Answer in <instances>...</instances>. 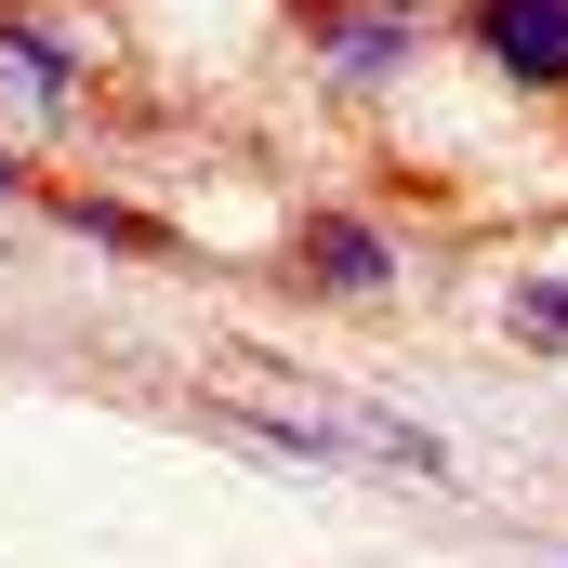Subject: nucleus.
<instances>
[{
    "label": "nucleus",
    "instance_id": "1",
    "mask_svg": "<svg viewBox=\"0 0 568 568\" xmlns=\"http://www.w3.org/2000/svg\"><path fill=\"white\" fill-rule=\"evenodd\" d=\"M476 53L529 93H568V0H476Z\"/></svg>",
    "mask_w": 568,
    "mask_h": 568
},
{
    "label": "nucleus",
    "instance_id": "2",
    "mask_svg": "<svg viewBox=\"0 0 568 568\" xmlns=\"http://www.w3.org/2000/svg\"><path fill=\"white\" fill-rule=\"evenodd\" d=\"M291 265L331 291V304H371V291H397V252H384V225H357V212H304Z\"/></svg>",
    "mask_w": 568,
    "mask_h": 568
},
{
    "label": "nucleus",
    "instance_id": "3",
    "mask_svg": "<svg viewBox=\"0 0 568 568\" xmlns=\"http://www.w3.org/2000/svg\"><path fill=\"white\" fill-rule=\"evenodd\" d=\"M397 53H410V27H331V67H344V80H384Z\"/></svg>",
    "mask_w": 568,
    "mask_h": 568
},
{
    "label": "nucleus",
    "instance_id": "4",
    "mask_svg": "<svg viewBox=\"0 0 568 568\" xmlns=\"http://www.w3.org/2000/svg\"><path fill=\"white\" fill-rule=\"evenodd\" d=\"M53 212H67V225H93V239H133V252H159V225H145V212H120V199H80V185H67Z\"/></svg>",
    "mask_w": 568,
    "mask_h": 568
},
{
    "label": "nucleus",
    "instance_id": "5",
    "mask_svg": "<svg viewBox=\"0 0 568 568\" xmlns=\"http://www.w3.org/2000/svg\"><path fill=\"white\" fill-rule=\"evenodd\" d=\"M0 67H13V80H27V93H67V80H80V67H67V53H53V40H0Z\"/></svg>",
    "mask_w": 568,
    "mask_h": 568
},
{
    "label": "nucleus",
    "instance_id": "6",
    "mask_svg": "<svg viewBox=\"0 0 568 568\" xmlns=\"http://www.w3.org/2000/svg\"><path fill=\"white\" fill-rule=\"evenodd\" d=\"M516 317H529V331H568V278H529V291H516Z\"/></svg>",
    "mask_w": 568,
    "mask_h": 568
},
{
    "label": "nucleus",
    "instance_id": "7",
    "mask_svg": "<svg viewBox=\"0 0 568 568\" xmlns=\"http://www.w3.org/2000/svg\"><path fill=\"white\" fill-rule=\"evenodd\" d=\"M0 185H13V159H0Z\"/></svg>",
    "mask_w": 568,
    "mask_h": 568
},
{
    "label": "nucleus",
    "instance_id": "8",
    "mask_svg": "<svg viewBox=\"0 0 568 568\" xmlns=\"http://www.w3.org/2000/svg\"><path fill=\"white\" fill-rule=\"evenodd\" d=\"M384 13H410V0H384Z\"/></svg>",
    "mask_w": 568,
    "mask_h": 568
}]
</instances>
